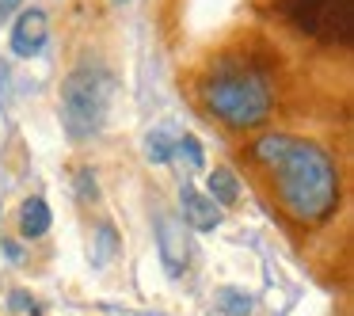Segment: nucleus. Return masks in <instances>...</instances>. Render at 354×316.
Instances as JSON below:
<instances>
[{
  "instance_id": "f257e3e1",
  "label": "nucleus",
  "mask_w": 354,
  "mask_h": 316,
  "mask_svg": "<svg viewBox=\"0 0 354 316\" xmlns=\"http://www.w3.org/2000/svg\"><path fill=\"white\" fill-rule=\"evenodd\" d=\"M252 156L263 168L274 171L278 198L293 221L320 225L339 206V168L328 156V149L313 141L290 138V133H270L252 145Z\"/></svg>"
},
{
  "instance_id": "f03ea898",
  "label": "nucleus",
  "mask_w": 354,
  "mask_h": 316,
  "mask_svg": "<svg viewBox=\"0 0 354 316\" xmlns=\"http://www.w3.org/2000/svg\"><path fill=\"white\" fill-rule=\"evenodd\" d=\"M202 95H206V107L214 111V118H221L232 130L263 126L270 115V103H274L267 77L248 62H221L209 73Z\"/></svg>"
},
{
  "instance_id": "7ed1b4c3",
  "label": "nucleus",
  "mask_w": 354,
  "mask_h": 316,
  "mask_svg": "<svg viewBox=\"0 0 354 316\" xmlns=\"http://www.w3.org/2000/svg\"><path fill=\"white\" fill-rule=\"evenodd\" d=\"M115 77L100 62H80L62 80V126L73 141H92L107 126Z\"/></svg>"
},
{
  "instance_id": "20e7f679",
  "label": "nucleus",
  "mask_w": 354,
  "mask_h": 316,
  "mask_svg": "<svg viewBox=\"0 0 354 316\" xmlns=\"http://www.w3.org/2000/svg\"><path fill=\"white\" fill-rule=\"evenodd\" d=\"M278 16L293 31L328 46L354 42V0H278Z\"/></svg>"
},
{
  "instance_id": "39448f33",
  "label": "nucleus",
  "mask_w": 354,
  "mask_h": 316,
  "mask_svg": "<svg viewBox=\"0 0 354 316\" xmlns=\"http://www.w3.org/2000/svg\"><path fill=\"white\" fill-rule=\"evenodd\" d=\"M156 252H160V263L171 278H179L187 270V259H191V236H187L183 221L176 214H156Z\"/></svg>"
},
{
  "instance_id": "423d86ee",
  "label": "nucleus",
  "mask_w": 354,
  "mask_h": 316,
  "mask_svg": "<svg viewBox=\"0 0 354 316\" xmlns=\"http://www.w3.org/2000/svg\"><path fill=\"white\" fill-rule=\"evenodd\" d=\"M50 42V19L42 8H27L16 16V27H12V54L16 57H35L42 54Z\"/></svg>"
},
{
  "instance_id": "0eeeda50",
  "label": "nucleus",
  "mask_w": 354,
  "mask_h": 316,
  "mask_svg": "<svg viewBox=\"0 0 354 316\" xmlns=\"http://www.w3.org/2000/svg\"><path fill=\"white\" fill-rule=\"evenodd\" d=\"M179 206H183V217H179V221H187L198 232H209V229L221 225V206H217L209 194H198L191 183L179 187Z\"/></svg>"
},
{
  "instance_id": "6e6552de",
  "label": "nucleus",
  "mask_w": 354,
  "mask_h": 316,
  "mask_svg": "<svg viewBox=\"0 0 354 316\" xmlns=\"http://www.w3.org/2000/svg\"><path fill=\"white\" fill-rule=\"evenodd\" d=\"M50 206H46V198H27L24 202V210H19V232H24L27 240H35V236H46L50 232Z\"/></svg>"
},
{
  "instance_id": "1a4fd4ad",
  "label": "nucleus",
  "mask_w": 354,
  "mask_h": 316,
  "mask_svg": "<svg viewBox=\"0 0 354 316\" xmlns=\"http://www.w3.org/2000/svg\"><path fill=\"white\" fill-rule=\"evenodd\" d=\"M118 252V232L111 221H100V229H95V240H92V267L103 270L111 259H115Z\"/></svg>"
},
{
  "instance_id": "9d476101",
  "label": "nucleus",
  "mask_w": 354,
  "mask_h": 316,
  "mask_svg": "<svg viewBox=\"0 0 354 316\" xmlns=\"http://www.w3.org/2000/svg\"><path fill=\"white\" fill-rule=\"evenodd\" d=\"M206 187H209V198H214L217 206H232L236 194H240L236 176H232L229 168H214V171H209V179H206Z\"/></svg>"
},
{
  "instance_id": "9b49d317",
  "label": "nucleus",
  "mask_w": 354,
  "mask_h": 316,
  "mask_svg": "<svg viewBox=\"0 0 354 316\" xmlns=\"http://www.w3.org/2000/svg\"><path fill=\"white\" fill-rule=\"evenodd\" d=\"M217 308H221L225 316H252L255 297L244 290H236V286H225V290H217Z\"/></svg>"
},
{
  "instance_id": "f8f14e48",
  "label": "nucleus",
  "mask_w": 354,
  "mask_h": 316,
  "mask_svg": "<svg viewBox=\"0 0 354 316\" xmlns=\"http://www.w3.org/2000/svg\"><path fill=\"white\" fill-rule=\"evenodd\" d=\"M145 156L153 164H168L171 156H176V138H168L164 130H153L145 138Z\"/></svg>"
},
{
  "instance_id": "ddd939ff",
  "label": "nucleus",
  "mask_w": 354,
  "mask_h": 316,
  "mask_svg": "<svg viewBox=\"0 0 354 316\" xmlns=\"http://www.w3.org/2000/svg\"><path fill=\"white\" fill-rule=\"evenodd\" d=\"M176 156H187V164H191V168H202V164H206L202 141L194 138V133H183V138H176Z\"/></svg>"
},
{
  "instance_id": "4468645a",
  "label": "nucleus",
  "mask_w": 354,
  "mask_h": 316,
  "mask_svg": "<svg viewBox=\"0 0 354 316\" xmlns=\"http://www.w3.org/2000/svg\"><path fill=\"white\" fill-rule=\"evenodd\" d=\"M12 308H16V313H24V316H42V308L35 305V297H31V293H24V290L12 293Z\"/></svg>"
},
{
  "instance_id": "2eb2a0df",
  "label": "nucleus",
  "mask_w": 354,
  "mask_h": 316,
  "mask_svg": "<svg viewBox=\"0 0 354 316\" xmlns=\"http://www.w3.org/2000/svg\"><path fill=\"white\" fill-rule=\"evenodd\" d=\"M80 194L84 198H95V171H88V168H80Z\"/></svg>"
},
{
  "instance_id": "dca6fc26",
  "label": "nucleus",
  "mask_w": 354,
  "mask_h": 316,
  "mask_svg": "<svg viewBox=\"0 0 354 316\" xmlns=\"http://www.w3.org/2000/svg\"><path fill=\"white\" fill-rule=\"evenodd\" d=\"M19 4H24V0H0V24H4V19H8Z\"/></svg>"
},
{
  "instance_id": "f3484780",
  "label": "nucleus",
  "mask_w": 354,
  "mask_h": 316,
  "mask_svg": "<svg viewBox=\"0 0 354 316\" xmlns=\"http://www.w3.org/2000/svg\"><path fill=\"white\" fill-rule=\"evenodd\" d=\"M115 4H126V0H115Z\"/></svg>"
}]
</instances>
